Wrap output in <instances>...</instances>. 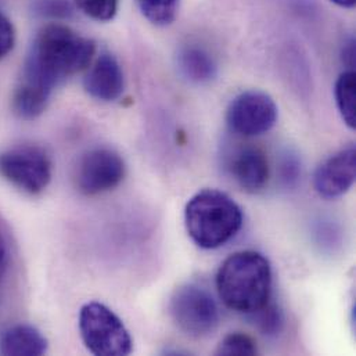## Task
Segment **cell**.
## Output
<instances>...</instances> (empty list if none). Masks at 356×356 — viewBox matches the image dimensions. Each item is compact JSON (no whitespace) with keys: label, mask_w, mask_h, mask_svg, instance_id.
Here are the masks:
<instances>
[{"label":"cell","mask_w":356,"mask_h":356,"mask_svg":"<svg viewBox=\"0 0 356 356\" xmlns=\"http://www.w3.org/2000/svg\"><path fill=\"white\" fill-rule=\"evenodd\" d=\"M247 316L254 323V326L265 336H277L284 325L283 312L279 307L270 302Z\"/></svg>","instance_id":"cell-16"},{"label":"cell","mask_w":356,"mask_h":356,"mask_svg":"<svg viewBox=\"0 0 356 356\" xmlns=\"http://www.w3.org/2000/svg\"><path fill=\"white\" fill-rule=\"evenodd\" d=\"M332 1L344 8H353L355 6V0H332Z\"/></svg>","instance_id":"cell-24"},{"label":"cell","mask_w":356,"mask_h":356,"mask_svg":"<svg viewBox=\"0 0 356 356\" xmlns=\"http://www.w3.org/2000/svg\"><path fill=\"white\" fill-rule=\"evenodd\" d=\"M257 353L258 348L255 341L250 336L243 333H232L226 336L216 350L218 355L225 356L257 355Z\"/></svg>","instance_id":"cell-17"},{"label":"cell","mask_w":356,"mask_h":356,"mask_svg":"<svg viewBox=\"0 0 356 356\" xmlns=\"http://www.w3.org/2000/svg\"><path fill=\"white\" fill-rule=\"evenodd\" d=\"M216 289L223 304L240 314L250 315L269 302L272 268L255 251L234 252L220 265Z\"/></svg>","instance_id":"cell-2"},{"label":"cell","mask_w":356,"mask_h":356,"mask_svg":"<svg viewBox=\"0 0 356 356\" xmlns=\"http://www.w3.org/2000/svg\"><path fill=\"white\" fill-rule=\"evenodd\" d=\"M140 13L154 25L165 26L177 18L179 0H136Z\"/></svg>","instance_id":"cell-15"},{"label":"cell","mask_w":356,"mask_h":356,"mask_svg":"<svg viewBox=\"0 0 356 356\" xmlns=\"http://www.w3.org/2000/svg\"><path fill=\"white\" fill-rule=\"evenodd\" d=\"M86 93L99 102H115L121 97L125 88V78L118 60L103 53L90 65L83 79Z\"/></svg>","instance_id":"cell-10"},{"label":"cell","mask_w":356,"mask_h":356,"mask_svg":"<svg viewBox=\"0 0 356 356\" xmlns=\"http://www.w3.org/2000/svg\"><path fill=\"white\" fill-rule=\"evenodd\" d=\"M226 121L230 131L240 136H261L276 125L277 106L265 92H243L229 104Z\"/></svg>","instance_id":"cell-7"},{"label":"cell","mask_w":356,"mask_h":356,"mask_svg":"<svg viewBox=\"0 0 356 356\" xmlns=\"http://www.w3.org/2000/svg\"><path fill=\"white\" fill-rule=\"evenodd\" d=\"M33 13L49 18H68L72 14V7L68 0H35Z\"/></svg>","instance_id":"cell-19"},{"label":"cell","mask_w":356,"mask_h":356,"mask_svg":"<svg viewBox=\"0 0 356 356\" xmlns=\"http://www.w3.org/2000/svg\"><path fill=\"white\" fill-rule=\"evenodd\" d=\"M127 174L124 160L110 149H93L79 161L76 187L82 194L97 195L115 188Z\"/></svg>","instance_id":"cell-8"},{"label":"cell","mask_w":356,"mask_h":356,"mask_svg":"<svg viewBox=\"0 0 356 356\" xmlns=\"http://www.w3.org/2000/svg\"><path fill=\"white\" fill-rule=\"evenodd\" d=\"M356 179V150L350 146L319 165L315 172V190L325 198H337L346 194Z\"/></svg>","instance_id":"cell-9"},{"label":"cell","mask_w":356,"mask_h":356,"mask_svg":"<svg viewBox=\"0 0 356 356\" xmlns=\"http://www.w3.org/2000/svg\"><path fill=\"white\" fill-rule=\"evenodd\" d=\"M7 265H8V250L6 245V241L3 238V236L0 234V282L4 277V273L7 270Z\"/></svg>","instance_id":"cell-22"},{"label":"cell","mask_w":356,"mask_h":356,"mask_svg":"<svg viewBox=\"0 0 356 356\" xmlns=\"http://www.w3.org/2000/svg\"><path fill=\"white\" fill-rule=\"evenodd\" d=\"M336 104L341 114L343 121L351 128L356 127V79L354 70L344 71L334 88Z\"/></svg>","instance_id":"cell-14"},{"label":"cell","mask_w":356,"mask_h":356,"mask_svg":"<svg viewBox=\"0 0 356 356\" xmlns=\"http://www.w3.org/2000/svg\"><path fill=\"white\" fill-rule=\"evenodd\" d=\"M79 332L85 347L93 355L124 356L132 353V339L125 325L100 302L82 307Z\"/></svg>","instance_id":"cell-4"},{"label":"cell","mask_w":356,"mask_h":356,"mask_svg":"<svg viewBox=\"0 0 356 356\" xmlns=\"http://www.w3.org/2000/svg\"><path fill=\"white\" fill-rule=\"evenodd\" d=\"M227 168L236 183L248 193H257L265 187L269 179V164L262 150L244 146L234 150Z\"/></svg>","instance_id":"cell-11"},{"label":"cell","mask_w":356,"mask_h":356,"mask_svg":"<svg viewBox=\"0 0 356 356\" xmlns=\"http://www.w3.org/2000/svg\"><path fill=\"white\" fill-rule=\"evenodd\" d=\"M344 61L348 64L350 68L354 67V63H355V42H354V39H351V40L346 44V49H344Z\"/></svg>","instance_id":"cell-23"},{"label":"cell","mask_w":356,"mask_h":356,"mask_svg":"<svg viewBox=\"0 0 356 356\" xmlns=\"http://www.w3.org/2000/svg\"><path fill=\"white\" fill-rule=\"evenodd\" d=\"M178 67L187 81L197 85L213 81L218 74V65L213 57L198 46H186L179 51Z\"/></svg>","instance_id":"cell-13"},{"label":"cell","mask_w":356,"mask_h":356,"mask_svg":"<svg viewBox=\"0 0 356 356\" xmlns=\"http://www.w3.org/2000/svg\"><path fill=\"white\" fill-rule=\"evenodd\" d=\"M15 31L11 21L0 11V60L4 58L14 47Z\"/></svg>","instance_id":"cell-20"},{"label":"cell","mask_w":356,"mask_h":356,"mask_svg":"<svg viewBox=\"0 0 356 356\" xmlns=\"http://www.w3.org/2000/svg\"><path fill=\"white\" fill-rule=\"evenodd\" d=\"M0 177L24 193L39 194L51 180V160L42 147L17 146L0 153Z\"/></svg>","instance_id":"cell-5"},{"label":"cell","mask_w":356,"mask_h":356,"mask_svg":"<svg viewBox=\"0 0 356 356\" xmlns=\"http://www.w3.org/2000/svg\"><path fill=\"white\" fill-rule=\"evenodd\" d=\"M47 340L33 326L17 325L0 337V354L6 356H38L46 354Z\"/></svg>","instance_id":"cell-12"},{"label":"cell","mask_w":356,"mask_h":356,"mask_svg":"<svg viewBox=\"0 0 356 356\" xmlns=\"http://www.w3.org/2000/svg\"><path fill=\"white\" fill-rule=\"evenodd\" d=\"M96 43L61 24H49L35 36L22 75L13 96L14 113L22 120L38 118L50 96L67 78L93 61Z\"/></svg>","instance_id":"cell-1"},{"label":"cell","mask_w":356,"mask_h":356,"mask_svg":"<svg viewBox=\"0 0 356 356\" xmlns=\"http://www.w3.org/2000/svg\"><path fill=\"white\" fill-rule=\"evenodd\" d=\"M171 315L179 329L193 337L212 333L219 323V311L212 296L195 286L179 287L171 300Z\"/></svg>","instance_id":"cell-6"},{"label":"cell","mask_w":356,"mask_h":356,"mask_svg":"<svg viewBox=\"0 0 356 356\" xmlns=\"http://www.w3.org/2000/svg\"><path fill=\"white\" fill-rule=\"evenodd\" d=\"M118 3L120 0H75L85 15L100 22L111 21L117 15Z\"/></svg>","instance_id":"cell-18"},{"label":"cell","mask_w":356,"mask_h":356,"mask_svg":"<svg viewBox=\"0 0 356 356\" xmlns=\"http://www.w3.org/2000/svg\"><path fill=\"white\" fill-rule=\"evenodd\" d=\"M184 222L188 236L198 247L213 250L238 233L243 226V211L227 194L207 188L190 198Z\"/></svg>","instance_id":"cell-3"},{"label":"cell","mask_w":356,"mask_h":356,"mask_svg":"<svg viewBox=\"0 0 356 356\" xmlns=\"http://www.w3.org/2000/svg\"><path fill=\"white\" fill-rule=\"evenodd\" d=\"M280 170H282V179L284 180L286 184H294L298 180L300 163L294 156L287 154L282 161Z\"/></svg>","instance_id":"cell-21"}]
</instances>
